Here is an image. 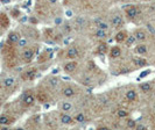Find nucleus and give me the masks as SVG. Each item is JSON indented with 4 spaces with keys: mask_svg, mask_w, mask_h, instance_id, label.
Masks as SVG:
<instances>
[{
    "mask_svg": "<svg viewBox=\"0 0 155 130\" xmlns=\"http://www.w3.org/2000/svg\"><path fill=\"white\" fill-rule=\"evenodd\" d=\"M50 2H51V4H55V2H57V0H50Z\"/></svg>",
    "mask_w": 155,
    "mask_h": 130,
    "instance_id": "nucleus-37",
    "label": "nucleus"
},
{
    "mask_svg": "<svg viewBox=\"0 0 155 130\" xmlns=\"http://www.w3.org/2000/svg\"><path fill=\"white\" fill-rule=\"evenodd\" d=\"M147 27H148V29H149V30L152 31V33H155V31H154V29H153V27H152V26H150V24H147Z\"/></svg>",
    "mask_w": 155,
    "mask_h": 130,
    "instance_id": "nucleus-34",
    "label": "nucleus"
},
{
    "mask_svg": "<svg viewBox=\"0 0 155 130\" xmlns=\"http://www.w3.org/2000/svg\"><path fill=\"white\" fill-rule=\"evenodd\" d=\"M112 24L113 27H121L124 24V20L120 15H116L112 17Z\"/></svg>",
    "mask_w": 155,
    "mask_h": 130,
    "instance_id": "nucleus-14",
    "label": "nucleus"
},
{
    "mask_svg": "<svg viewBox=\"0 0 155 130\" xmlns=\"http://www.w3.org/2000/svg\"><path fill=\"white\" fill-rule=\"evenodd\" d=\"M61 109H62V112H64V113H69V112L72 110V105L70 102H68V101H64L62 105H61Z\"/></svg>",
    "mask_w": 155,
    "mask_h": 130,
    "instance_id": "nucleus-18",
    "label": "nucleus"
},
{
    "mask_svg": "<svg viewBox=\"0 0 155 130\" xmlns=\"http://www.w3.org/2000/svg\"><path fill=\"white\" fill-rule=\"evenodd\" d=\"M34 102H35V97L31 94V93H25L22 97V103L23 106H26V107H29L31 105H34Z\"/></svg>",
    "mask_w": 155,
    "mask_h": 130,
    "instance_id": "nucleus-1",
    "label": "nucleus"
},
{
    "mask_svg": "<svg viewBox=\"0 0 155 130\" xmlns=\"http://www.w3.org/2000/svg\"><path fill=\"white\" fill-rule=\"evenodd\" d=\"M134 37H135L137 41L143 42V41H146V38H147V34H146V31L139 29V30L134 31Z\"/></svg>",
    "mask_w": 155,
    "mask_h": 130,
    "instance_id": "nucleus-7",
    "label": "nucleus"
},
{
    "mask_svg": "<svg viewBox=\"0 0 155 130\" xmlns=\"http://www.w3.org/2000/svg\"><path fill=\"white\" fill-rule=\"evenodd\" d=\"M60 121H61L63 124H65V125H69V124H71V123L74 122V119H72L68 113H64V112H63L62 114H61V116H60Z\"/></svg>",
    "mask_w": 155,
    "mask_h": 130,
    "instance_id": "nucleus-4",
    "label": "nucleus"
},
{
    "mask_svg": "<svg viewBox=\"0 0 155 130\" xmlns=\"http://www.w3.org/2000/svg\"><path fill=\"white\" fill-rule=\"evenodd\" d=\"M126 37H127V33H126L125 30H120L117 33L114 40H116L117 43H123V42H125Z\"/></svg>",
    "mask_w": 155,
    "mask_h": 130,
    "instance_id": "nucleus-10",
    "label": "nucleus"
},
{
    "mask_svg": "<svg viewBox=\"0 0 155 130\" xmlns=\"http://www.w3.org/2000/svg\"><path fill=\"white\" fill-rule=\"evenodd\" d=\"M74 120H75L77 123H84L86 121V117L83 113H79V114H77L76 116H75V119H74Z\"/></svg>",
    "mask_w": 155,
    "mask_h": 130,
    "instance_id": "nucleus-25",
    "label": "nucleus"
},
{
    "mask_svg": "<svg viewBox=\"0 0 155 130\" xmlns=\"http://www.w3.org/2000/svg\"><path fill=\"white\" fill-rule=\"evenodd\" d=\"M49 84H50V86H53V87L57 86V85H58V79H56V78H50V79H49Z\"/></svg>",
    "mask_w": 155,
    "mask_h": 130,
    "instance_id": "nucleus-29",
    "label": "nucleus"
},
{
    "mask_svg": "<svg viewBox=\"0 0 155 130\" xmlns=\"http://www.w3.org/2000/svg\"><path fill=\"white\" fill-rule=\"evenodd\" d=\"M67 15L71 16V15H72V12H70V11H67Z\"/></svg>",
    "mask_w": 155,
    "mask_h": 130,
    "instance_id": "nucleus-35",
    "label": "nucleus"
},
{
    "mask_svg": "<svg viewBox=\"0 0 155 130\" xmlns=\"http://www.w3.org/2000/svg\"><path fill=\"white\" fill-rule=\"evenodd\" d=\"M15 84V79L13 78V77H7V78H5L4 80H2V85H4V87H12L13 85Z\"/></svg>",
    "mask_w": 155,
    "mask_h": 130,
    "instance_id": "nucleus-15",
    "label": "nucleus"
},
{
    "mask_svg": "<svg viewBox=\"0 0 155 130\" xmlns=\"http://www.w3.org/2000/svg\"><path fill=\"white\" fill-rule=\"evenodd\" d=\"M137 98H138V94H137L135 90H130V91L126 92V99L128 101H134Z\"/></svg>",
    "mask_w": 155,
    "mask_h": 130,
    "instance_id": "nucleus-16",
    "label": "nucleus"
},
{
    "mask_svg": "<svg viewBox=\"0 0 155 130\" xmlns=\"http://www.w3.org/2000/svg\"><path fill=\"white\" fill-rule=\"evenodd\" d=\"M133 64L137 66H145L147 64V61L141 57H135V58H133Z\"/></svg>",
    "mask_w": 155,
    "mask_h": 130,
    "instance_id": "nucleus-17",
    "label": "nucleus"
},
{
    "mask_svg": "<svg viewBox=\"0 0 155 130\" xmlns=\"http://www.w3.org/2000/svg\"><path fill=\"white\" fill-rule=\"evenodd\" d=\"M91 81H92V79L86 78V79H84V80H83V84H84V85H90V84H91Z\"/></svg>",
    "mask_w": 155,
    "mask_h": 130,
    "instance_id": "nucleus-33",
    "label": "nucleus"
},
{
    "mask_svg": "<svg viewBox=\"0 0 155 130\" xmlns=\"http://www.w3.org/2000/svg\"><path fill=\"white\" fill-rule=\"evenodd\" d=\"M34 58V50L33 49H25L22 52V59L25 62H31Z\"/></svg>",
    "mask_w": 155,
    "mask_h": 130,
    "instance_id": "nucleus-3",
    "label": "nucleus"
},
{
    "mask_svg": "<svg viewBox=\"0 0 155 130\" xmlns=\"http://www.w3.org/2000/svg\"><path fill=\"white\" fill-rule=\"evenodd\" d=\"M149 73H150V70H146V71H142V72H141V75H140V78H143V77L148 76Z\"/></svg>",
    "mask_w": 155,
    "mask_h": 130,
    "instance_id": "nucleus-31",
    "label": "nucleus"
},
{
    "mask_svg": "<svg viewBox=\"0 0 155 130\" xmlns=\"http://www.w3.org/2000/svg\"><path fill=\"white\" fill-rule=\"evenodd\" d=\"M16 46H19V48H26V46H28V41H27V38L20 37L19 38V41L16 42Z\"/></svg>",
    "mask_w": 155,
    "mask_h": 130,
    "instance_id": "nucleus-24",
    "label": "nucleus"
},
{
    "mask_svg": "<svg viewBox=\"0 0 155 130\" xmlns=\"http://www.w3.org/2000/svg\"><path fill=\"white\" fill-rule=\"evenodd\" d=\"M76 22H77V24H81V26H83L84 23H85V20H84V17H77L76 19Z\"/></svg>",
    "mask_w": 155,
    "mask_h": 130,
    "instance_id": "nucleus-30",
    "label": "nucleus"
},
{
    "mask_svg": "<svg viewBox=\"0 0 155 130\" xmlns=\"http://www.w3.org/2000/svg\"><path fill=\"white\" fill-rule=\"evenodd\" d=\"M96 23H97V28L98 29H104V30H107L109 29V23L104 22V21H101V20H96Z\"/></svg>",
    "mask_w": 155,
    "mask_h": 130,
    "instance_id": "nucleus-20",
    "label": "nucleus"
},
{
    "mask_svg": "<svg viewBox=\"0 0 155 130\" xmlns=\"http://www.w3.org/2000/svg\"><path fill=\"white\" fill-rule=\"evenodd\" d=\"M140 90L145 93L150 92L152 91V85H150V83H142V84H140Z\"/></svg>",
    "mask_w": 155,
    "mask_h": 130,
    "instance_id": "nucleus-22",
    "label": "nucleus"
},
{
    "mask_svg": "<svg viewBox=\"0 0 155 130\" xmlns=\"http://www.w3.org/2000/svg\"><path fill=\"white\" fill-rule=\"evenodd\" d=\"M135 125H137V122H135L134 120H132V119H128V120H127V127H128V128L133 129V128H135Z\"/></svg>",
    "mask_w": 155,
    "mask_h": 130,
    "instance_id": "nucleus-28",
    "label": "nucleus"
},
{
    "mask_svg": "<svg viewBox=\"0 0 155 130\" xmlns=\"http://www.w3.org/2000/svg\"><path fill=\"white\" fill-rule=\"evenodd\" d=\"M62 94L63 97H65V98H71V97L75 95V90L71 86H67L62 90Z\"/></svg>",
    "mask_w": 155,
    "mask_h": 130,
    "instance_id": "nucleus-9",
    "label": "nucleus"
},
{
    "mask_svg": "<svg viewBox=\"0 0 155 130\" xmlns=\"http://www.w3.org/2000/svg\"><path fill=\"white\" fill-rule=\"evenodd\" d=\"M77 68V63L74 61L71 62H68V63H65V65H64V71L65 72H68V73H72Z\"/></svg>",
    "mask_w": 155,
    "mask_h": 130,
    "instance_id": "nucleus-6",
    "label": "nucleus"
},
{
    "mask_svg": "<svg viewBox=\"0 0 155 130\" xmlns=\"http://www.w3.org/2000/svg\"><path fill=\"white\" fill-rule=\"evenodd\" d=\"M78 55H79V51H78L77 48L76 46H71V48L68 49V51H67V58L74 59V58L78 57Z\"/></svg>",
    "mask_w": 155,
    "mask_h": 130,
    "instance_id": "nucleus-5",
    "label": "nucleus"
},
{
    "mask_svg": "<svg viewBox=\"0 0 155 130\" xmlns=\"http://www.w3.org/2000/svg\"><path fill=\"white\" fill-rule=\"evenodd\" d=\"M12 122V119L7 115H1L0 116V125H7Z\"/></svg>",
    "mask_w": 155,
    "mask_h": 130,
    "instance_id": "nucleus-19",
    "label": "nucleus"
},
{
    "mask_svg": "<svg viewBox=\"0 0 155 130\" xmlns=\"http://www.w3.org/2000/svg\"><path fill=\"white\" fill-rule=\"evenodd\" d=\"M117 115H118V117H120V119H125V117L128 116V112H127L126 109H118Z\"/></svg>",
    "mask_w": 155,
    "mask_h": 130,
    "instance_id": "nucleus-26",
    "label": "nucleus"
},
{
    "mask_svg": "<svg viewBox=\"0 0 155 130\" xmlns=\"http://www.w3.org/2000/svg\"><path fill=\"white\" fill-rule=\"evenodd\" d=\"M106 50H107V46H106L105 43H101V44H99L98 48H97V51H98L99 54H105Z\"/></svg>",
    "mask_w": 155,
    "mask_h": 130,
    "instance_id": "nucleus-27",
    "label": "nucleus"
},
{
    "mask_svg": "<svg viewBox=\"0 0 155 130\" xmlns=\"http://www.w3.org/2000/svg\"><path fill=\"white\" fill-rule=\"evenodd\" d=\"M135 128L139 130H143V129H147V127L146 125H143V124H137L135 125Z\"/></svg>",
    "mask_w": 155,
    "mask_h": 130,
    "instance_id": "nucleus-32",
    "label": "nucleus"
},
{
    "mask_svg": "<svg viewBox=\"0 0 155 130\" xmlns=\"http://www.w3.org/2000/svg\"><path fill=\"white\" fill-rule=\"evenodd\" d=\"M135 37H134V35H127V37L125 40V44L126 46H132L134 43H135Z\"/></svg>",
    "mask_w": 155,
    "mask_h": 130,
    "instance_id": "nucleus-21",
    "label": "nucleus"
},
{
    "mask_svg": "<svg viewBox=\"0 0 155 130\" xmlns=\"http://www.w3.org/2000/svg\"><path fill=\"white\" fill-rule=\"evenodd\" d=\"M120 56H121V49L119 46H113L110 51V57L116 59V58H119Z\"/></svg>",
    "mask_w": 155,
    "mask_h": 130,
    "instance_id": "nucleus-8",
    "label": "nucleus"
},
{
    "mask_svg": "<svg viewBox=\"0 0 155 130\" xmlns=\"http://www.w3.org/2000/svg\"><path fill=\"white\" fill-rule=\"evenodd\" d=\"M94 36L97 38H106L107 37V30H104V29H97Z\"/></svg>",
    "mask_w": 155,
    "mask_h": 130,
    "instance_id": "nucleus-23",
    "label": "nucleus"
},
{
    "mask_svg": "<svg viewBox=\"0 0 155 130\" xmlns=\"http://www.w3.org/2000/svg\"><path fill=\"white\" fill-rule=\"evenodd\" d=\"M1 1H2L4 4H8V2H9V0H1Z\"/></svg>",
    "mask_w": 155,
    "mask_h": 130,
    "instance_id": "nucleus-36",
    "label": "nucleus"
},
{
    "mask_svg": "<svg viewBox=\"0 0 155 130\" xmlns=\"http://www.w3.org/2000/svg\"><path fill=\"white\" fill-rule=\"evenodd\" d=\"M148 51L147 46L146 44H139V46H137L134 48V52L138 55H146Z\"/></svg>",
    "mask_w": 155,
    "mask_h": 130,
    "instance_id": "nucleus-12",
    "label": "nucleus"
},
{
    "mask_svg": "<svg viewBox=\"0 0 155 130\" xmlns=\"http://www.w3.org/2000/svg\"><path fill=\"white\" fill-rule=\"evenodd\" d=\"M140 13V9L139 7H137V6H130V7L126 9V16L128 17V19H134V17H137V16L139 15Z\"/></svg>",
    "mask_w": 155,
    "mask_h": 130,
    "instance_id": "nucleus-2",
    "label": "nucleus"
},
{
    "mask_svg": "<svg viewBox=\"0 0 155 130\" xmlns=\"http://www.w3.org/2000/svg\"><path fill=\"white\" fill-rule=\"evenodd\" d=\"M35 76H36V70L31 69V70L26 71L22 75V78L23 79H27V80H33V79L35 78Z\"/></svg>",
    "mask_w": 155,
    "mask_h": 130,
    "instance_id": "nucleus-11",
    "label": "nucleus"
},
{
    "mask_svg": "<svg viewBox=\"0 0 155 130\" xmlns=\"http://www.w3.org/2000/svg\"><path fill=\"white\" fill-rule=\"evenodd\" d=\"M19 34L15 33V31H12V33H9V35H8V43H11V44H16V42L19 41Z\"/></svg>",
    "mask_w": 155,
    "mask_h": 130,
    "instance_id": "nucleus-13",
    "label": "nucleus"
}]
</instances>
